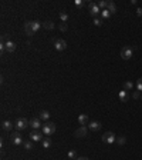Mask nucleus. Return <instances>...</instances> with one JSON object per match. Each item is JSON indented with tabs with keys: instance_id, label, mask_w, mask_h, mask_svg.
<instances>
[{
	"instance_id": "7ed1b4c3",
	"label": "nucleus",
	"mask_w": 142,
	"mask_h": 160,
	"mask_svg": "<svg viewBox=\"0 0 142 160\" xmlns=\"http://www.w3.org/2000/svg\"><path fill=\"white\" fill-rule=\"evenodd\" d=\"M132 56H133V50H132L129 46L122 47V50H121V57H122L124 60H129Z\"/></svg>"
},
{
	"instance_id": "9d476101",
	"label": "nucleus",
	"mask_w": 142,
	"mask_h": 160,
	"mask_svg": "<svg viewBox=\"0 0 142 160\" xmlns=\"http://www.w3.org/2000/svg\"><path fill=\"white\" fill-rule=\"evenodd\" d=\"M88 129L92 130V131H98V130L101 129V123H99L98 120H91V121L88 123Z\"/></svg>"
},
{
	"instance_id": "6e6552de",
	"label": "nucleus",
	"mask_w": 142,
	"mask_h": 160,
	"mask_svg": "<svg viewBox=\"0 0 142 160\" xmlns=\"http://www.w3.org/2000/svg\"><path fill=\"white\" fill-rule=\"evenodd\" d=\"M30 140L31 141H41L43 140V131L40 130H33L30 133Z\"/></svg>"
},
{
	"instance_id": "2eb2a0df",
	"label": "nucleus",
	"mask_w": 142,
	"mask_h": 160,
	"mask_svg": "<svg viewBox=\"0 0 142 160\" xmlns=\"http://www.w3.org/2000/svg\"><path fill=\"white\" fill-rule=\"evenodd\" d=\"M2 127H3V130H6V131H10V130L13 129V123H12L10 120H5V121L2 123Z\"/></svg>"
},
{
	"instance_id": "f03ea898",
	"label": "nucleus",
	"mask_w": 142,
	"mask_h": 160,
	"mask_svg": "<svg viewBox=\"0 0 142 160\" xmlns=\"http://www.w3.org/2000/svg\"><path fill=\"white\" fill-rule=\"evenodd\" d=\"M102 141L104 143H107V144H111V143H115L116 141V136H115V133H112V131H105L104 134H102Z\"/></svg>"
},
{
	"instance_id": "1a4fd4ad",
	"label": "nucleus",
	"mask_w": 142,
	"mask_h": 160,
	"mask_svg": "<svg viewBox=\"0 0 142 160\" xmlns=\"http://www.w3.org/2000/svg\"><path fill=\"white\" fill-rule=\"evenodd\" d=\"M87 133H88V129H87L85 126H80V127L74 131V136L78 137V139H81V137H85Z\"/></svg>"
},
{
	"instance_id": "473e14b6",
	"label": "nucleus",
	"mask_w": 142,
	"mask_h": 160,
	"mask_svg": "<svg viewBox=\"0 0 142 160\" xmlns=\"http://www.w3.org/2000/svg\"><path fill=\"white\" fill-rule=\"evenodd\" d=\"M82 5H84L82 0H75V6H77V7H82Z\"/></svg>"
},
{
	"instance_id": "cd10ccee",
	"label": "nucleus",
	"mask_w": 142,
	"mask_h": 160,
	"mask_svg": "<svg viewBox=\"0 0 142 160\" xmlns=\"http://www.w3.org/2000/svg\"><path fill=\"white\" fill-rule=\"evenodd\" d=\"M136 90H139V92H142V77L136 80Z\"/></svg>"
},
{
	"instance_id": "f704fd0d",
	"label": "nucleus",
	"mask_w": 142,
	"mask_h": 160,
	"mask_svg": "<svg viewBox=\"0 0 142 160\" xmlns=\"http://www.w3.org/2000/svg\"><path fill=\"white\" fill-rule=\"evenodd\" d=\"M75 160H90V159L88 157H77Z\"/></svg>"
},
{
	"instance_id": "20e7f679",
	"label": "nucleus",
	"mask_w": 142,
	"mask_h": 160,
	"mask_svg": "<svg viewBox=\"0 0 142 160\" xmlns=\"http://www.w3.org/2000/svg\"><path fill=\"white\" fill-rule=\"evenodd\" d=\"M30 126V121L27 120V119H24V117H22V119H17V121H16V129L20 131V130H24V129H27Z\"/></svg>"
},
{
	"instance_id": "f8f14e48",
	"label": "nucleus",
	"mask_w": 142,
	"mask_h": 160,
	"mask_svg": "<svg viewBox=\"0 0 142 160\" xmlns=\"http://www.w3.org/2000/svg\"><path fill=\"white\" fill-rule=\"evenodd\" d=\"M5 46H6V50H7L9 53H13V52L16 50V43H14V42H12L10 39L5 43Z\"/></svg>"
},
{
	"instance_id": "dca6fc26",
	"label": "nucleus",
	"mask_w": 142,
	"mask_h": 160,
	"mask_svg": "<svg viewBox=\"0 0 142 160\" xmlns=\"http://www.w3.org/2000/svg\"><path fill=\"white\" fill-rule=\"evenodd\" d=\"M39 119H40V120H46V121H48V119H50V113H48L47 110H41L40 114H39Z\"/></svg>"
},
{
	"instance_id": "f3484780",
	"label": "nucleus",
	"mask_w": 142,
	"mask_h": 160,
	"mask_svg": "<svg viewBox=\"0 0 142 160\" xmlns=\"http://www.w3.org/2000/svg\"><path fill=\"white\" fill-rule=\"evenodd\" d=\"M128 97H129V96H128V92H126V90H121V92H119V100H121L122 103L128 102Z\"/></svg>"
},
{
	"instance_id": "39448f33",
	"label": "nucleus",
	"mask_w": 142,
	"mask_h": 160,
	"mask_svg": "<svg viewBox=\"0 0 142 160\" xmlns=\"http://www.w3.org/2000/svg\"><path fill=\"white\" fill-rule=\"evenodd\" d=\"M10 139H12V143H13L14 146H20V144L24 143V141H23V137H22V134H20V131H14V133H12Z\"/></svg>"
},
{
	"instance_id": "c9c22d12",
	"label": "nucleus",
	"mask_w": 142,
	"mask_h": 160,
	"mask_svg": "<svg viewBox=\"0 0 142 160\" xmlns=\"http://www.w3.org/2000/svg\"><path fill=\"white\" fill-rule=\"evenodd\" d=\"M141 99H142V94H141Z\"/></svg>"
},
{
	"instance_id": "bb28decb",
	"label": "nucleus",
	"mask_w": 142,
	"mask_h": 160,
	"mask_svg": "<svg viewBox=\"0 0 142 160\" xmlns=\"http://www.w3.org/2000/svg\"><path fill=\"white\" fill-rule=\"evenodd\" d=\"M101 16H102V19H108V17L111 16V13L105 9V10H102V12H101Z\"/></svg>"
},
{
	"instance_id": "7c9ffc66",
	"label": "nucleus",
	"mask_w": 142,
	"mask_h": 160,
	"mask_svg": "<svg viewBox=\"0 0 142 160\" xmlns=\"http://www.w3.org/2000/svg\"><path fill=\"white\" fill-rule=\"evenodd\" d=\"M94 25H95V26H102V20L95 17V19H94Z\"/></svg>"
},
{
	"instance_id": "0eeeda50",
	"label": "nucleus",
	"mask_w": 142,
	"mask_h": 160,
	"mask_svg": "<svg viewBox=\"0 0 142 160\" xmlns=\"http://www.w3.org/2000/svg\"><path fill=\"white\" fill-rule=\"evenodd\" d=\"M54 49L58 50V52H63L67 49V42L64 39H56L54 40Z\"/></svg>"
},
{
	"instance_id": "412c9836",
	"label": "nucleus",
	"mask_w": 142,
	"mask_h": 160,
	"mask_svg": "<svg viewBox=\"0 0 142 160\" xmlns=\"http://www.w3.org/2000/svg\"><path fill=\"white\" fill-rule=\"evenodd\" d=\"M41 143H43V149H48V147L51 146V140H50V137L43 139V140H41Z\"/></svg>"
},
{
	"instance_id": "9b49d317",
	"label": "nucleus",
	"mask_w": 142,
	"mask_h": 160,
	"mask_svg": "<svg viewBox=\"0 0 142 160\" xmlns=\"http://www.w3.org/2000/svg\"><path fill=\"white\" fill-rule=\"evenodd\" d=\"M30 126L33 127V130H40V129L43 127L40 119H31V120H30Z\"/></svg>"
},
{
	"instance_id": "ddd939ff",
	"label": "nucleus",
	"mask_w": 142,
	"mask_h": 160,
	"mask_svg": "<svg viewBox=\"0 0 142 160\" xmlns=\"http://www.w3.org/2000/svg\"><path fill=\"white\" fill-rule=\"evenodd\" d=\"M30 23H31V30H33V33L39 32V30L41 29V26H43V23H40L39 20H33V22H30Z\"/></svg>"
},
{
	"instance_id": "423d86ee",
	"label": "nucleus",
	"mask_w": 142,
	"mask_h": 160,
	"mask_svg": "<svg viewBox=\"0 0 142 160\" xmlns=\"http://www.w3.org/2000/svg\"><path fill=\"white\" fill-rule=\"evenodd\" d=\"M88 13H90L91 16L97 17L98 15H101V9L98 7L97 3H90V5H88Z\"/></svg>"
},
{
	"instance_id": "6ab92c4d",
	"label": "nucleus",
	"mask_w": 142,
	"mask_h": 160,
	"mask_svg": "<svg viewBox=\"0 0 142 160\" xmlns=\"http://www.w3.org/2000/svg\"><path fill=\"white\" fill-rule=\"evenodd\" d=\"M107 10H108L111 15H112V13H115V12H116V6H115V3H114V2H108Z\"/></svg>"
},
{
	"instance_id": "a211bd4d",
	"label": "nucleus",
	"mask_w": 142,
	"mask_h": 160,
	"mask_svg": "<svg viewBox=\"0 0 142 160\" xmlns=\"http://www.w3.org/2000/svg\"><path fill=\"white\" fill-rule=\"evenodd\" d=\"M24 32H26V35H27V36H31V35H33L31 23H30V22H26V23H24Z\"/></svg>"
},
{
	"instance_id": "393cba45",
	"label": "nucleus",
	"mask_w": 142,
	"mask_h": 160,
	"mask_svg": "<svg viewBox=\"0 0 142 160\" xmlns=\"http://www.w3.org/2000/svg\"><path fill=\"white\" fill-rule=\"evenodd\" d=\"M125 141H126V139H125V136H118V137H116V143H118L119 146H122V144H125Z\"/></svg>"
},
{
	"instance_id": "b1692460",
	"label": "nucleus",
	"mask_w": 142,
	"mask_h": 160,
	"mask_svg": "<svg viewBox=\"0 0 142 160\" xmlns=\"http://www.w3.org/2000/svg\"><path fill=\"white\" fill-rule=\"evenodd\" d=\"M60 20H61L63 23H67V20H68V15L64 13V12H61V13H60Z\"/></svg>"
},
{
	"instance_id": "4be33fe9",
	"label": "nucleus",
	"mask_w": 142,
	"mask_h": 160,
	"mask_svg": "<svg viewBox=\"0 0 142 160\" xmlns=\"http://www.w3.org/2000/svg\"><path fill=\"white\" fill-rule=\"evenodd\" d=\"M124 90H126V92L133 90V83H132V82H125V83H124Z\"/></svg>"
},
{
	"instance_id": "a878e982",
	"label": "nucleus",
	"mask_w": 142,
	"mask_h": 160,
	"mask_svg": "<svg viewBox=\"0 0 142 160\" xmlns=\"http://www.w3.org/2000/svg\"><path fill=\"white\" fill-rule=\"evenodd\" d=\"M23 146H24V149H26V150H31V149H33V143H31V140L24 141V143H23Z\"/></svg>"
},
{
	"instance_id": "5701e85b",
	"label": "nucleus",
	"mask_w": 142,
	"mask_h": 160,
	"mask_svg": "<svg viewBox=\"0 0 142 160\" xmlns=\"http://www.w3.org/2000/svg\"><path fill=\"white\" fill-rule=\"evenodd\" d=\"M97 5H98V7H99V9H101V12H102V10H105V9H107V6H108V2H104V0H99V2H98Z\"/></svg>"
},
{
	"instance_id": "c756f323",
	"label": "nucleus",
	"mask_w": 142,
	"mask_h": 160,
	"mask_svg": "<svg viewBox=\"0 0 142 160\" xmlns=\"http://www.w3.org/2000/svg\"><path fill=\"white\" fill-rule=\"evenodd\" d=\"M68 157L75 160V159H77V154H75V151H74V150H70V151H68Z\"/></svg>"
},
{
	"instance_id": "2f4dec72",
	"label": "nucleus",
	"mask_w": 142,
	"mask_h": 160,
	"mask_svg": "<svg viewBox=\"0 0 142 160\" xmlns=\"http://www.w3.org/2000/svg\"><path fill=\"white\" fill-rule=\"evenodd\" d=\"M139 96H141V92H139V90H135V92H132V97H133V99H138Z\"/></svg>"
},
{
	"instance_id": "c85d7f7f",
	"label": "nucleus",
	"mask_w": 142,
	"mask_h": 160,
	"mask_svg": "<svg viewBox=\"0 0 142 160\" xmlns=\"http://www.w3.org/2000/svg\"><path fill=\"white\" fill-rule=\"evenodd\" d=\"M67 29H68L67 23H60V30L61 32H67Z\"/></svg>"
},
{
	"instance_id": "4468645a",
	"label": "nucleus",
	"mask_w": 142,
	"mask_h": 160,
	"mask_svg": "<svg viewBox=\"0 0 142 160\" xmlns=\"http://www.w3.org/2000/svg\"><path fill=\"white\" fill-rule=\"evenodd\" d=\"M78 123L80 126H87L90 121H88V114H80L78 116Z\"/></svg>"
},
{
	"instance_id": "f257e3e1",
	"label": "nucleus",
	"mask_w": 142,
	"mask_h": 160,
	"mask_svg": "<svg viewBox=\"0 0 142 160\" xmlns=\"http://www.w3.org/2000/svg\"><path fill=\"white\" fill-rule=\"evenodd\" d=\"M41 131H43L44 136L50 137V136L54 134V131H56V124H54L53 121H46V123L43 124V127H41Z\"/></svg>"
},
{
	"instance_id": "72a5a7b5",
	"label": "nucleus",
	"mask_w": 142,
	"mask_h": 160,
	"mask_svg": "<svg viewBox=\"0 0 142 160\" xmlns=\"http://www.w3.org/2000/svg\"><path fill=\"white\" fill-rule=\"evenodd\" d=\"M136 15H138L139 17H142V9H141V7H138V9H136Z\"/></svg>"
},
{
	"instance_id": "aec40b11",
	"label": "nucleus",
	"mask_w": 142,
	"mask_h": 160,
	"mask_svg": "<svg viewBox=\"0 0 142 160\" xmlns=\"http://www.w3.org/2000/svg\"><path fill=\"white\" fill-rule=\"evenodd\" d=\"M43 27H44L46 30H53V29H54V23H53L51 20H47V22L43 23Z\"/></svg>"
}]
</instances>
